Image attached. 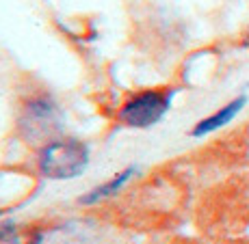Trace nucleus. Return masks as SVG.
Returning a JSON list of instances; mask_svg holds the SVG:
<instances>
[{
  "label": "nucleus",
  "instance_id": "f257e3e1",
  "mask_svg": "<svg viewBox=\"0 0 249 244\" xmlns=\"http://www.w3.org/2000/svg\"><path fill=\"white\" fill-rule=\"evenodd\" d=\"M41 175L48 179H74L87 169L89 147L78 138H59L46 143L37 158Z\"/></svg>",
  "mask_w": 249,
  "mask_h": 244
},
{
  "label": "nucleus",
  "instance_id": "f03ea898",
  "mask_svg": "<svg viewBox=\"0 0 249 244\" xmlns=\"http://www.w3.org/2000/svg\"><path fill=\"white\" fill-rule=\"evenodd\" d=\"M176 89H147L135 93L119 108V121L128 128H152L169 113Z\"/></svg>",
  "mask_w": 249,
  "mask_h": 244
},
{
  "label": "nucleus",
  "instance_id": "7ed1b4c3",
  "mask_svg": "<svg viewBox=\"0 0 249 244\" xmlns=\"http://www.w3.org/2000/svg\"><path fill=\"white\" fill-rule=\"evenodd\" d=\"M61 128V111L48 95H37L24 106L20 130L28 141H44Z\"/></svg>",
  "mask_w": 249,
  "mask_h": 244
},
{
  "label": "nucleus",
  "instance_id": "20e7f679",
  "mask_svg": "<svg viewBox=\"0 0 249 244\" xmlns=\"http://www.w3.org/2000/svg\"><path fill=\"white\" fill-rule=\"evenodd\" d=\"M245 104H247V98H245V95H241V98L232 99L230 104H226V106L219 108L217 113H213L210 117L202 119L199 123H195V128L191 130V134H193L195 138H199V136H206V134H210V132L219 130V128L228 126V123L232 121V119L243 111V106H245Z\"/></svg>",
  "mask_w": 249,
  "mask_h": 244
},
{
  "label": "nucleus",
  "instance_id": "39448f33",
  "mask_svg": "<svg viewBox=\"0 0 249 244\" xmlns=\"http://www.w3.org/2000/svg\"><path fill=\"white\" fill-rule=\"evenodd\" d=\"M135 175V166H128L126 171H122V173H117L113 179H108L107 184L102 186H95L93 190H89L85 197H80V203L85 205H93V203H100L102 199H108L113 197V195H117L119 190L124 188V186L130 181V178Z\"/></svg>",
  "mask_w": 249,
  "mask_h": 244
},
{
  "label": "nucleus",
  "instance_id": "423d86ee",
  "mask_svg": "<svg viewBox=\"0 0 249 244\" xmlns=\"http://www.w3.org/2000/svg\"><path fill=\"white\" fill-rule=\"evenodd\" d=\"M41 233L39 231H22L18 225L7 223L0 225V244H39Z\"/></svg>",
  "mask_w": 249,
  "mask_h": 244
}]
</instances>
